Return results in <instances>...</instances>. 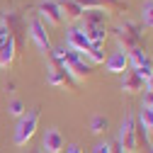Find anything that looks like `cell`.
Returning <instances> with one entry per match:
<instances>
[{
	"mask_svg": "<svg viewBox=\"0 0 153 153\" xmlns=\"http://www.w3.org/2000/svg\"><path fill=\"white\" fill-rule=\"evenodd\" d=\"M27 29H29V39L34 42V46L39 49V51H51V36H49V29H46V25L39 20V17H32L29 20V25H27Z\"/></svg>",
	"mask_w": 153,
	"mask_h": 153,
	"instance_id": "277c9868",
	"label": "cell"
},
{
	"mask_svg": "<svg viewBox=\"0 0 153 153\" xmlns=\"http://www.w3.org/2000/svg\"><path fill=\"white\" fill-rule=\"evenodd\" d=\"M80 27H83L88 42H90L92 46H105V42H107V29H105V25H80Z\"/></svg>",
	"mask_w": 153,
	"mask_h": 153,
	"instance_id": "7c38bea8",
	"label": "cell"
},
{
	"mask_svg": "<svg viewBox=\"0 0 153 153\" xmlns=\"http://www.w3.org/2000/svg\"><path fill=\"white\" fill-rule=\"evenodd\" d=\"M15 56H17V39L10 34L7 39L0 44V68H10L15 63Z\"/></svg>",
	"mask_w": 153,
	"mask_h": 153,
	"instance_id": "30bf717a",
	"label": "cell"
},
{
	"mask_svg": "<svg viewBox=\"0 0 153 153\" xmlns=\"http://www.w3.org/2000/svg\"><path fill=\"white\" fill-rule=\"evenodd\" d=\"M66 44H68V49L78 51V53H85V51L90 49V42H88V36H85V32H83L80 25H73V27L68 29V34H66Z\"/></svg>",
	"mask_w": 153,
	"mask_h": 153,
	"instance_id": "52a82bcc",
	"label": "cell"
},
{
	"mask_svg": "<svg viewBox=\"0 0 153 153\" xmlns=\"http://www.w3.org/2000/svg\"><path fill=\"white\" fill-rule=\"evenodd\" d=\"M143 107H153V88L143 90Z\"/></svg>",
	"mask_w": 153,
	"mask_h": 153,
	"instance_id": "cb8c5ba5",
	"label": "cell"
},
{
	"mask_svg": "<svg viewBox=\"0 0 153 153\" xmlns=\"http://www.w3.org/2000/svg\"><path fill=\"white\" fill-rule=\"evenodd\" d=\"M105 66H107V71L112 73V75H122V73H126L129 71V61H126V51L119 46L117 51H112L107 59H105Z\"/></svg>",
	"mask_w": 153,
	"mask_h": 153,
	"instance_id": "ba28073f",
	"label": "cell"
},
{
	"mask_svg": "<svg viewBox=\"0 0 153 153\" xmlns=\"http://www.w3.org/2000/svg\"><path fill=\"white\" fill-rule=\"evenodd\" d=\"M63 153H83V148H80L78 143H71V146H66V148H63Z\"/></svg>",
	"mask_w": 153,
	"mask_h": 153,
	"instance_id": "484cf974",
	"label": "cell"
},
{
	"mask_svg": "<svg viewBox=\"0 0 153 153\" xmlns=\"http://www.w3.org/2000/svg\"><path fill=\"white\" fill-rule=\"evenodd\" d=\"M139 122L143 124V129L151 134L153 131V107H141V117H139Z\"/></svg>",
	"mask_w": 153,
	"mask_h": 153,
	"instance_id": "ffe728a7",
	"label": "cell"
},
{
	"mask_svg": "<svg viewBox=\"0 0 153 153\" xmlns=\"http://www.w3.org/2000/svg\"><path fill=\"white\" fill-rule=\"evenodd\" d=\"M63 148H66V139H63L61 129L49 126L42 139V153H63Z\"/></svg>",
	"mask_w": 153,
	"mask_h": 153,
	"instance_id": "8992f818",
	"label": "cell"
},
{
	"mask_svg": "<svg viewBox=\"0 0 153 153\" xmlns=\"http://www.w3.org/2000/svg\"><path fill=\"white\" fill-rule=\"evenodd\" d=\"M100 5H102L107 12H112V10H126V3H124V0H100Z\"/></svg>",
	"mask_w": 153,
	"mask_h": 153,
	"instance_id": "44dd1931",
	"label": "cell"
},
{
	"mask_svg": "<svg viewBox=\"0 0 153 153\" xmlns=\"http://www.w3.org/2000/svg\"><path fill=\"white\" fill-rule=\"evenodd\" d=\"M39 20L46 25V27H61L66 20H63V12L59 7V3L56 0H46V3H42L39 7Z\"/></svg>",
	"mask_w": 153,
	"mask_h": 153,
	"instance_id": "5b68a950",
	"label": "cell"
},
{
	"mask_svg": "<svg viewBox=\"0 0 153 153\" xmlns=\"http://www.w3.org/2000/svg\"><path fill=\"white\" fill-rule=\"evenodd\" d=\"M92 153H112V146L107 141H97V143L92 146Z\"/></svg>",
	"mask_w": 153,
	"mask_h": 153,
	"instance_id": "603a6c76",
	"label": "cell"
},
{
	"mask_svg": "<svg viewBox=\"0 0 153 153\" xmlns=\"http://www.w3.org/2000/svg\"><path fill=\"white\" fill-rule=\"evenodd\" d=\"M141 22L153 29V0H146V3L141 5Z\"/></svg>",
	"mask_w": 153,
	"mask_h": 153,
	"instance_id": "d6986e66",
	"label": "cell"
},
{
	"mask_svg": "<svg viewBox=\"0 0 153 153\" xmlns=\"http://www.w3.org/2000/svg\"><path fill=\"white\" fill-rule=\"evenodd\" d=\"M109 20V12L105 10V7H100V10H88V12H83V25H105Z\"/></svg>",
	"mask_w": 153,
	"mask_h": 153,
	"instance_id": "9a60e30c",
	"label": "cell"
},
{
	"mask_svg": "<svg viewBox=\"0 0 153 153\" xmlns=\"http://www.w3.org/2000/svg\"><path fill=\"white\" fill-rule=\"evenodd\" d=\"M66 80H71V78L66 75V71H63V68L51 66V68L46 71V83H49V85H53V88H63V85H66Z\"/></svg>",
	"mask_w": 153,
	"mask_h": 153,
	"instance_id": "5bb4252c",
	"label": "cell"
},
{
	"mask_svg": "<svg viewBox=\"0 0 153 153\" xmlns=\"http://www.w3.org/2000/svg\"><path fill=\"white\" fill-rule=\"evenodd\" d=\"M59 68L66 71V75H68L73 83L88 78V75L92 73V66L83 59V53L73 51V49H63V59H61V66H59Z\"/></svg>",
	"mask_w": 153,
	"mask_h": 153,
	"instance_id": "7a4b0ae2",
	"label": "cell"
},
{
	"mask_svg": "<svg viewBox=\"0 0 153 153\" xmlns=\"http://www.w3.org/2000/svg\"><path fill=\"white\" fill-rule=\"evenodd\" d=\"M7 114H10V117H17V119H20L22 114H27V105H25L20 97H12V100L7 102Z\"/></svg>",
	"mask_w": 153,
	"mask_h": 153,
	"instance_id": "e0dca14e",
	"label": "cell"
},
{
	"mask_svg": "<svg viewBox=\"0 0 153 153\" xmlns=\"http://www.w3.org/2000/svg\"><path fill=\"white\" fill-rule=\"evenodd\" d=\"M107 126H109V122H107V117H102V114H95V117L90 119V131L97 134V136L107 131Z\"/></svg>",
	"mask_w": 153,
	"mask_h": 153,
	"instance_id": "ac0fdd59",
	"label": "cell"
},
{
	"mask_svg": "<svg viewBox=\"0 0 153 153\" xmlns=\"http://www.w3.org/2000/svg\"><path fill=\"white\" fill-rule=\"evenodd\" d=\"M39 117H42L39 107H34V109H27V114H22V117L17 119V124H15V134H12L15 146H27V143L34 139L36 129H39Z\"/></svg>",
	"mask_w": 153,
	"mask_h": 153,
	"instance_id": "6da1fadb",
	"label": "cell"
},
{
	"mask_svg": "<svg viewBox=\"0 0 153 153\" xmlns=\"http://www.w3.org/2000/svg\"><path fill=\"white\" fill-rule=\"evenodd\" d=\"M56 3H59L66 22H80L83 20V7L75 3V0H56Z\"/></svg>",
	"mask_w": 153,
	"mask_h": 153,
	"instance_id": "8fae6325",
	"label": "cell"
},
{
	"mask_svg": "<svg viewBox=\"0 0 153 153\" xmlns=\"http://www.w3.org/2000/svg\"><path fill=\"white\" fill-rule=\"evenodd\" d=\"M126 61H129V71H136V68H143V66H153L151 56L143 46H134L126 51Z\"/></svg>",
	"mask_w": 153,
	"mask_h": 153,
	"instance_id": "9c48e42d",
	"label": "cell"
},
{
	"mask_svg": "<svg viewBox=\"0 0 153 153\" xmlns=\"http://www.w3.org/2000/svg\"><path fill=\"white\" fill-rule=\"evenodd\" d=\"M80 7H83V12H88V10H100L102 5H100V0H75Z\"/></svg>",
	"mask_w": 153,
	"mask_h": 153,
	"instance_id": "7402d4cb",
	"label": "cell"
},
{
	"mask_svg": "<svg viewBox=\"0 0 153 153\" xmlns=\"http://www.w3.org/2000/svg\"><path fill=\"white\" fill-rule=\"evenodd\" d=\"M136 151H139L136 119H134V114H126L119 129V153H136Z\"/></svg>",
	"mask_w": 153,
	"mask_h": 153,
	"instance_id": "3957f363",
	"label": "cell"
},
{
	"mask_svg": "<svg viewBox=\"0 0 153 153\" xmlns=\"http://www.w3.org/2000/svg\"><path fill=\"white\" fill-rule=\"evenodd\" d=\"M10 32H12V29H10L7 25H0V44H3V42L7 39V36H10Z\"/></svg>",
	"mask_w": 153,
	"mask_h": 153,
	"instance_id": "d4e9b609",
	"label": "cell"
},
{
	"mask_svg": "<svg viewBox=\"0 0 153 153\" xmlns=\"http://www.w3.org/2000/svg\"><path fill=\"white\" fill-rule=\"evenodd\" d=\"M148 153H153V143H148Z\"/></svg>",
	"mask_w": 153,
	"mask_h": 153,
	"instance_id": "4316f807",
	"label": "cell"
},
{
	"mask_svg": "<svg viewBox=\"0 0 153 153\" xmlns=\"http://www.w3.org/2000/svg\"><path fill=\"white\" fill-rule=\"evenodd\" d=\"M83 59L90 63V66H97V63H105V53H102V46H92L90 44V49L83 53Z\"/></svg>",
	"mask_w": 153,
	"mask_h": 153,
	"instance_id": "2e32d148",
	"label": "cell"
},
{
	"mask_svg": "<svg viewBox=\"0 0 153 153\" xmlns=\"http://www.w3.org/2000/svg\"><path fill=\"white\" fill-rule=\"evenodd\" d=\"M122 90L124 92H139V90H143V80L134 71H126V73H122Z\"/></svg>",
	"mask_w": 153,
	"mask_h": 153,
	"instance_id": "4fadbf2b",
	"label": "cell"
}]
</instances>
